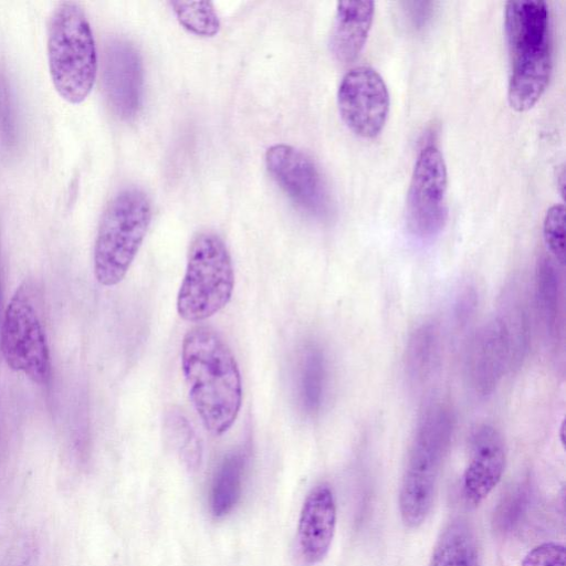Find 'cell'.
<instances>
[{
    "mask_svg": "<svg viewBox=\"0 0 566 566\" xmlns=\"http://www.w3.org/2000/svg\"><path fill=\"white\" fill-rule=\"evenodd\" d=\"M181 368L203 427L213 436L227 432L242 403L241 375L228 344L209 326L192 327L182 339Z\"/></svg>",
    "mask_w": 566,
    "mask_h": 566,
    "instance_id": "1",
    "label": "cell"
},
{
    "mask_svg": "<svg viewBox=\"0 0 566 566\" xmlns=\"http://www.w3.org/2000/svg\"><path fill=\"white\" fill-rule=\"evenodd\" d=\"M46 56L59 96L77 105L91 94L97 74V53L87 17L74 1L59 2L46 30Z\"/></svg>",
    "mask_w": 566,
    "mask_h": 566,
    "instance_id": "2",
    "label": "cell"
},
{
    "mask_svg": "<svg viewBox=\"0 0 566 566\" xmlns=\"http://www.w3.org/2000/svg\"><path fill=\"white\" fill-rule=\"evenodd\" d=\"M151 205L137 188L119 191L104 210L94 242L93 270L103 286L118 284L127 274L146 235Z\"/></svg>",
    "mask_w": 566,
    "mask_h": 566,
    "instance_id": "3",
    "label": "cell"
},
{
    "mask_svg": "<svg viewBox=\"0 0 566 566\" xmlns=\"http://www.w3.org/2000/svg\"><path fill=\"white\" fill-rule=\"evenodd\" d=\"M451 433L452 419L444 408H431L420 422L399 492L400 517L409 528L419 527L432 509Z\"/></svg>",
    "mask_w": 566,
    "mask_h": 566,
    "instance_id": "4",
    "label": "cell"
},
{
    "mask_svg": "<svg viewBox=\"0 0 566 566\" xmlns=\"http://www.w3.org/2000/svg\"><path fill=\"white\" fill-rule=\"evenodd\" d=\"M234 289L232 260L223 240L201 232L192 240L177 295V312L188 322H202L230 301Z\"/></svg>",
    "mask_w": 566,
    "mask_h": 566,
    "instance_id": "5",
    "label": "cell"
},
{
    "mask_svg": "<svg viewBox=\"0 0 566 566\" xmlns=\"http://www.w3.org/2000/svg\"><path fill=\"white\" fill-rule=\"evenodd\" d=\"M0 347L12 370L23 374L34 384L49 382L52 364L42 300L32 281L21 283L6 307Z\"/></svg>",
    "mask_w": 566,
    "mask_h": 566,
    "instance_id": "6",
    "label": "cell"
},
{
    "mask_svg": "<svg viewBox=\"0 0 566 566\" xmlns=\"http://www.w3.org/2000/svg\"><path fill=\"white\" fill-rule=\"evenodd\" d=\"M447 186L441 151L426 146L416 160L407 195V223L413 235L431 239L442 230L448 214Z\"/></svg>",
    "mask_w": 566,
    "mask_h": 566,
    "instance_id": "7",
    "label": "cell"
},
{
    "mask_svg": "<svg viewBox=\"0 0 566 566\" xmlns=\"http://www.w3.org/2000/svg\"><path fill=\"white\" fill-rule=\"evenodd\" d=\"M337 104L342 119L354 134L374 138L382 130L389 112L386 83L375 69L356 66L344 75Z\"/></svg>",
    "mask_w": 566,
    "mask_h": 566,
    "instance_id": "8",
    "label": "cell"
},
{
    "mask_svg": "<svg viewBox=\"0 0 566 566\" xmlns=\"http://www.w3.org/2000/svg\"><path fill=\"white\" fill-rule=\"evenodd\" d=\"M265 164L273 179L297 207L316 218L328 214L331 201L324 180L303 151L276 144L266 150Z\"/></svg>",
    "mask_w": 566,
    "mask_h": 566,
    "instance_id": "9",
    "label": "cell"
},
{
    "mask_svg": "<svg viewBox=\"0 0 566 566\" xmlns=\"http://www.w3.org/2000/svg\"><path fill=\"white\" fill-rule=\"evenodd\" d=\"M504 25L512 66L552 59L546 2L509 1Z\"/></svg>",
    "mask_w": 566,
    "mask_h": 566,
    "instance_id": "10",
    "label": "cell"
},
{
    "mask_svg": "<svg viewBox=\"0 0 566 566\" xmlns=\"http://www.w3.org/2000/svg\"><path fill=\"white\" fill-rule=\"evenodd\" d=\"M505 468L504 442L496 429L483 424L470 439V460L462 475L465 502L476 506L501 481Z\"/></svg>",
    "mask_w": 566,
    "mask_h": 566,
    "instance_id": "11",
    "label": "cell"
},
{
    "mask_svg": "<svg viewBox=\"0 0 566 566\" xmlns=\"http://www.w3.org/2000/svg\"><path fill=\"white\" fill-rule=\"evenodd\" d=\"M104 85L115 112L129 118L138 112L144 86L139 53L126 41L112 42L104 57Z\"/></svg>",
    "mask_w": 566,
    "mask_h": 566,
    "instance_id": "12",
    "label": "cell"
},
{
    "mask_svg": "<svg viewBox=\"0 0 566 566\" xmlns=\"http://www.w3.org/2000/svg\"><path fill=\"white\" fill-rule=\"evenodd\" d=\"M335 528L334 493L328 484H317L306 495L297 524V547L306 564L315 565L326 557Z\"/></svg>",
    "mask_w": 566,
    "mask_h": 566,
    "instance_id": "13",
    "label": "cell"
},
{
    "mask_svg": "<svg viewBox=\"0 0 566 566\" xmlns=\"http://www.w3.org/2000/svg\"><path fill=\"white\" fill-rule=\"evenodd\" d=\"M510 360V344L499 317L488 322L475 335L468 355V377L478 395L491 394Z\"/></svg>",
    "mask_w": 566,
    "mask_h": 566,
    "instance_id": "14",
    "label": "cell"
},
{
    "mask_svg": "<svg viewBox=\"0 0 566 566\" xmlns=\"http://www.w3.org/2000/svg\"><path fill=\"white\" fill-rule=\"evenodd\" d=\"M374 12L375 2L370 0L337 3L331 50L338 61L348 63L358 56L367 40Z\"/></svg>",
    "mask_w": 566,
    "mask_h": 566,
    "instance_id": "15",
    "label": "cell"
},
{
    "mask_svg": "<svg viewBox=\"0 0 566 566\" xmlns=\"http://www.w3.org/2000/svg\"><path fill=\"white\" fill-rule=\"evenodd\" d=\"M247 457L242 450L229 452L218 465L209 494L211 515L222 518L229 515L240 501Z\"/></svg>",
    "mask_w": 566,
    "mask_h": 566,
    "instance_id": "16",
    "label": "cell"
},
{
    "mask_svg": "<svg viewBox=\"0 0 566 566\" xmlns=\"http://www.w3.org/2000/svg\"><path fill=\"white\" fill-rule=\"evenodd\" d=\"M429 566H480L474 534L464 521L454 520L443 528Z\"/></svg>",
    "mask_w": 566,
    "mask_h": 566,
    "instance_id": "17",
    "label": "cell"
},
{
    "mask_svg": "<svg viewBox=\"0 0 566 566\" xmlns=\"http://www.w3.org/2000/svg\"><path fill=\"white\" fill-rule=\"evenodd\" d=\"M327 366L324 352L315 344L303 349L298 365L297 392L303 410L315 415L323 406L326 392Z\"/></svg>",
    "mask_w": 566,
    "mask_h": 566,
    "instance_id": "18",
    "label": "cell"
},
{
    "mask_svg": "<svg viewBox=\"0 0 566 566\" xmlns=\"http://www.w3.org/2000/svg\"><path fill=\"white\" fill-rule=\"evenodd\" d=\"M439 355V333L432 323L420 325L410 336L406 349V370L413 382L423 381Z\"/></svg>",
    "mask_w": 566,
    "mask_h": 566,
    "instance_id": "19",
    "label": "cell"
},
{
    "mask_svg": "<svg viewBox=\"0 0 566 566\" xmlns=\"http://www.w3.org/2000/svg\"><path fill=\"white\" fill-rule=\"evenodd\" d=\"M165 429L172 447L189 470L200 467L202 449L200 440L186 416L171 410L166 415Z\"/></svg>",
    "mask_w": 566,
    "mask_h": 566,
    "instance_id": "20",
    "label": "cell"
},
{
    "mask_svg": "<svg viewBox=\"0 0 566 566\" xmlns=\"http://www.w3.org/2000/svg\"><path fill=\"white\" fill-rule=\"evenodd\" d=\"M536 300L538 312L549 333H553L558 318L559 283L551 259L543 258L536 268Z\"/></svg>",
    "mask_w": 566,
    "mask_h": 566,
    "instance_id": "21",
    "label": "cell"
},
{
    "mask_svg": "<svg viewBox=\"0 0 566 566\" xmlns=\"http://www.w3.org/2000/svg\"><path fill=\"white\" fill-rule=\"evenodd\" d=\"M170 4L188 31L202 36H212L219 31V18L210 1H172Z\"/></svg>",
    "mask_w": 566,
    "mask_h": 566,
    "instance_id": "22",
    "label": "cell"
},
{
    "mask_svg": "<svg viewBox=\"0 0 566 566\" xmlns=\"http://www.w3.org/2000/svg\"><path fill=\"white\" fill-rule=\"evenodd\" d=\"M543 237L549 252L556 261L565 264V208L563 205L551 207L544 218Z\"/></svg>",
    "mask_w": 566,
    "mask_h": 566,
    "instance_id": "23",
    "label": "cell"
},
{
    "mask_svg": "<svg viewBox=\"0 0 566 566\" xmlns=\"http://www.w3.org/2000/svg\"><path fill=\"white\" fill-rule=\"evenodd\" d=\"M521 566H566L565 546L554 542L537 545L524 556Z\"/></svg>",
    "mask_w": 566,
    "mask_h": 566,
    "instance_id": "24",
    "label": "cell"
},
{
    "mask_svg": "<svg viewBox=\"0 0 566 566\" xmlns=\"http://www.w3.org/2000/svg\"><path fill=\"white\" fill-rule=\"evenodd\" d=\"M476 305V294L472 289L462 291L455 301V315L459 321H467Z\"/></svg>",
    "mask_w": 566,
    "mask_h": 566,
    "instance_id": "25",
    "label": "cell"
}]
</instances>
